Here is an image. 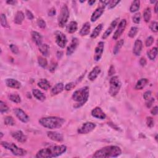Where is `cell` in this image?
<instances>
[{"label":"cell","instance_id":"obj_1","mask_svg":"<svg viewBox=\"0 0 158 158\" xmlns=\"http://www.w3.org/2000/svg\"><path fill=\"white\" fill-rule=\"evenodd\" d=\"M67 148L65 145H57L40 149L37 153L36 157L51 158L62 155L66 151Z\"/></svg>","mask_w":158,"mask_h":158},{"label":"cell","instance_id":"obj_2","mask_svg":"<svg viewBox=\"0 0 158 158\" xmlns=\"http://www.w3.org/2000/svg\"><path fill=\"white\" fill-rule=\"evenodd\" d=\"M122 151L119 147L116 146H107L100 149L93 154V157H116L120 156Z\"/></svg>","mask_w":158,"mask_h":158},{"label":"cell","instance_id":"obj_3","mask_svg":"<svg viewBox=\"0 0 158 158\" xmlns=\"http://www.w3.org/2000/svg\"><path fill=\"white\" fill-rule=\"evenodd\" d=\"M64 118L58 117H43L39 120V123L43 127L49 129L59 128L64 124Z\"/></svg>","mask_w":158,"mask_h":158},{"label":"cell","instance_id":"obj_4","mask_svg":"<svg viewBox=\"0 0 158 158\" xmlns=\"http://www.w3.org/2000/svg\"><path fill=\"white\" fill-rule=\"evenodd\" d=\"M89 97V88L84 87L75 91L72 95V99L77 103L74 105L75 108H78L85 105Z\"/></svg>","mask_w":158,"mask_h":158},{"label":"cell","instance_id":"obj_5","mask_svg":"<svg viewBox=\"0 0 158 158\" xmlns=\"http://www.w3.org/2000/svg\"><path fill=\"white\" fill-rule=\"evenodd\" d=\"M1 145L6 149L9 150L12 152L14 155L17 156H23L26 154V151L22 148L18 147L13 143H9L7 142H1Z\"/></svg>","mask_w":158,"mask_h":158},{"label":"cell","instance_id":"obj_6","mask_svg":"<svg viewBox=\"0 0 158 158\" xmlns=\"http://www.w3.org/2000/svg\"><path fill=\"white\" fill-rule=\"evenodd\" d=\"M110 87L109 93L112 96H115L118 94L121 88V82L118 76H113L109 81Z\"/></svg>","mask_w":158,"mask_h":158},{"label":"cell","instance_id":"obj_7","mask_svg":"<svg viewBox=\"0 0 158 158\" xmlns=\"http://www.w3.org/2000/svg\"><path fill=\"white\" fill-rule=\"evenodd\" d=\"M69 17V11L66 5H64L61 11L60 15L58 17V24L59 26L61 27H64L66 25L68 19Z\"/></svg>","mask_w":158,"mask_h":158},{"label":"cell","instance_id":"obj_8","mask_svg":"<svg viewBox=\"0 0 158 158\" xmlns=\"http://www.w3.org/2000/svg\"><path fill=\"white\" fill-rule=\"evenodd\" d=\"M55 37L57 45L61 48H65L67 42L66 35H64L63 32L57 31L55 34Z\"/></svg>","mask_w":158,"mask_h":158},{"label":"cell","instance_id":"obj_9","mask_svg":"<svg viewBox=\"0 0 158 158\" xmlns=\"http://www.w3.org/2000/svg\"><path fill=\"white\" fill-rule=\"evenodd\" d=\"M96 127V124L93 122H86L78 130V133L80 134H87L92 132Z\"/></svg>","mask_w":158,"mask_h":158},{"label":"cell","instance_id":"obj_10","mask_svg":"<svg viewBox=\"0 0 158 158\" xmlns=\"http://www.w3.org/2000/svg\"><path fill=\"white\" fill-rule=\"evenodd\" d=\"M127 26V21L125 19H122V20L119 24H118L117 29L116 30V31L115 32V33L113 35V39L114 40H117L118 38H119L121 35L122 34L123 32H124L125 27H126Z\"/></svg>","mask_w":158,"mask_h":158},{"label":"cell","instance_id":"obj_11","mask_svg":"<svg viewBox=\"0 0 158 158\" xmlns=\"http://www.w3.org/2000/svg\"><path fill=\"white\" fill-rule=\"evenodd\" d=\"M14 112L15 113L16 117L24 123H27L29 120V117L26 114V113L20 108H15L14 109Z\"/></svg>","mask_w":158,"mask_h":158},{"label":"cell","instance_id":"obj_12","mask_svg":"<svg viewBox=\"0 0 158 158\" xmlns=\"http://www.w3.org/2000/svg\"><path fill=\"white\" fill-rule=\"evenodd\" d=\"M104 47H105V43L103 41H100L98 43L95 51L94 59L96 61H98L101 59L104 51Z\"/></svg>","mask_w":158,"mask_h":158},{"label":"cell","instance_id":"obj_13","mask_svg":"<svg viewBox=\"0 0 158 158\" xmlns=\"http://www.w3.org/2000/svg\"><path fill=\"white\" fill-rule=\"evenodd\" d=\"M78 40L77 38H74L72 39V40L70 42V45L67 48L66 54L67 56H70L71 55H72L75 51V49L78 47Z\"/></svg>","mask_w":158,"mask_h":158},{"label":"cell","instance_id":"obj_14","mask_svg":"<svg viewBox=\"0 0 158 158\" xmlns=\"http://www.w3.org/2000/svg\"><path fill=\"white\" fill-rule=\"evenodd\" d=\"M13 137L19 143H24L27 140V136L24 134V133L20 130H17L16 132H13L12 134Z\"/></svg>","mask_w":158,"mask_h":158},{"label":"cell","instance_id":"obj_15","mask_svg":"<svg viewBox=\"0 0 158 158\" xmlns=\"http://www.w3.org/2000/svg\"><path fill=\"white\" fill-rule=\"evenodd\" d=\"M47 135L49 139L55 142H61L64 140L63 135L56 132H48Z\"/></svg>","mask_w":158,"mask_h":158},{"label":"cell","instance_id":"obj_16","mask_svg":"<svg viewBox=\"0 0 158 158\" xmlns=\"http://www.w3.org/2000/svg\"><path fill=\"white\" fill-rule=\"evenodd\" d=\"M92 115L93 117L99 119H105L106 116V114L103 112V110L99 107H96L92 111Z\"/></svg>","mask_w":158,"mask_h":158},{"label":"cell","instance_id":"obj_17","mask_svg":"<svg viewBox=\"0 0 158 158\" xmlns=\"http://www.w3.org/2000/svg\"><path fill=\"white\" fill-rule=\"evenodd\" d=\"M104 11H105V7L104 6H101L97 8L95 11L94 13L92 14V16L91 17L92 22H95V21L98 20L99 18L101 16Z\"/></svg>","mask_w":158,"mask_h":158},{"label":"cell","instance_id":"obj_18","mask_svg":"<svg viewBox=\"0 0 158 158\" xmlns=\"http://www.w3.org/2000/svg\"><path fill=\"white\" fill-rule=\"evenodd\" d=\"M117 20H118V19H116L114 20L113 22H112V23L111 24L110 26L107 28V30H106V32H105V33H104L103 35L102 36V38L103 39H104V40L106 39L111 35V34L112 33L113 31L114 30V29L115 28V27H116V26H117Z\"/></svg>","mask_w":158,"mask_h":158},{"label":"cell","instance_id":"obj_19","mask_svg":"<svg viewBox=\"0 0 158 158\" xmlns=\"http://www.w3.org/2000/svg\"><path fill=\"white\" fill-rule=\"evenodd\" d=\"M143 48V43L140 40H136L135 42L134 48H133V53L136 56H140L141 54Z\"/></svg>","mask_w":158,"mask_h":158},{"label":"cell","instance_id":"obj_20","mask_svg":"<svg viewBox=\"0 0 158 158\" xmlns=\"http://www.w3.org/2000/svg\"><path fill=\"white\" fill-rule=\"evenodd\" d=\"M6 84L8 87L15 88V89H19L21 87V84L19 82L15 80L13 78H8L6 80Z\"/></svg>","mask_w":158,"mask_h":158},{"label":"cell","instance_id":"obj_21","mask_svg":"<svg viewBox=\"0 0 158 158\" xmlns=\"http://www.w3.org/2000/svg\"><path fill=\"white\" fill-rule=\"evenodd\" d=\"M101 72V68L99 66H96L88 74V78L90 81H94L98 77L99 74Z\"/></svg>","mask_w":158,"mask_h":158},{"label":"cell","instance_id":"obj_22","mask_svg":"<svg viewBox=\"0 0 158 158\" xmlns=\"http://www.w3.org/2000/svg\"><path fill=\"white\" fill-rule=\"evenodd\" d=\"M32 37L33 40L34 41V42L36 43L37 46H40L42 44V36L41 35V34L38 33L37 32L34 31L32 32Z\"/></svg>","mask_w":158,"mask_h":158},{"label":"cell","instance_id":"obj_23","mask_svg":"<svg viewBox=\"0 0 158 158\" xmlns=\"http://www.w3.org/2000/svg\"><path fill=\"white\" fill-rule=\"evenodd\" d=\"M64 88V86L63 83H58L51 89V94L53 95H58L59 93H61Z\"/></svg>","mask_w":158,"mask_h":158},{"label":"cell","instance_id":"obj_24","mask_svg":"<svg viewBox=\"0 0 158 158\" xmlns=\"http://www.w3.org/2000/svg\"><path fill=\"white\" fill-rule=\"evenodd\" d=\"M38 86L41 89L44 90H48L51 87L49 82L46 80V79L42 78L40 79L38 82Z\"/></svg>","mask_w":158,"mask_h":158},{"label":"cell","instance_id":"obj_25","mask_svg":"<svg viewBox=\"0 0 158 158\" xmlns=\"http://www.w3.org/2000/svg\"><path fill=\"white\" fill-rule=\"evenodd\" d=\"M78 28L77 23L75 21H72L67 26L66 30L68 33L73 34L77 31Z\"/></svg>","mask_w":158,"mask_h":158},{"label":"cell","instance_id":"obj_26","mask_svg":"<svg viewBox=\"0 0 158 158\" xmlns=\"http://www.w3.org/2000/svg\"><path fill=\"white\" fill-rule=\"evenodd\" d=\"M32 93H33V95L35 98H37L39 101H43L46 99V96L43 95L41 91H40L39 90L37 89H34L32 90Z\"/></svg>","mask_w":158,"mask_h":158},{"label":"cell","instance_id":"obj_27","mask_svg":"<svg viewBox=\"0 0 158 158\" xmlns=\"http://www.w3.org/2000/svg\"><path fill=\"white\" fill-rule=\"evenodd\" d=\"M24 14L22 11H18L14 17V22L16 24H21L24 21Z\"/></svg>","mask_w":158,"mask_h":158},{"label":"cell","instance_id":"obj_28","mask_svg":"<svg viewBox=\"0 0 158 158\" xmlns=\"http://www.w3.org/2000/svg\"><path fill=\"white\" fill-rule=\"evenodd\" d=\"M148 80L147 78H142L139 80L135 86L136 90H142L145 86L148 84Z\"/></svg>","mask_w":158,"mask_h":158},{"label":"cell","instance_id":"obj_29","mask_svg":"<svg viewBox=\"0 0 158 158\" xmlns=\"http://www.w3.org/2000/svg\"><path fill=\"white\" fill-rule=\"evenodd\" d=\"M90 24L89 22H86L81 28L80 31V35L81 36L87 35L90 33Z\"/></svg>","mask_w":158,"mask_h":158},{"label":"cell","instance_id":"obj_30","mask_svg":"<svg viewBox=\"0 0 158 158\" xmlns=\"http://www.w3.org/2000/svg\"><path fill=\"white\" fill-rule=\"evenodd\" d=\"M103 24H99L98 26L96 27V28L93 30V32L92 33L90 37L92 38H96L99 35V34L101 33V32L103 29Z\"/></svg>","mask_w":158,"mask_h":158},{"label":"cell","instance_id":"obj_31","mask_svg":"<svg viewBox=\"0 0 158 158\" xmlns=\"http://www.w3.org/2000/svg\"><path fill=\"white\" fill-rule=\"evenodd\" d=\"M39 51L43 56H48L49 53V46L47 44H41L39 46Z\"/></svg>","mask_w":158,"mask_h":158},{"label":"cell","instance_id":"obj_32","mask_svg":"<svg viewBox=\"0 0 158 158\" xmlns=\"http://www.w3.org/2000/svg\"><path fill=\"white\" fill-rule=\"evenodd\" d=\"M140 7V1L139 0H136V1H133L130 8V11L131 13H135L138 11V9Z\"/></svg>","mask_w":158,"mask_h":158},{"label":"cell","instance_id":"obj_33","mask_svg":"<svg viewBox=\"0 0 158 158\" xmlns=\"http://www.w3.org/2000/svg\"><path fill=\"white\" fill-rule=\"evenodd\" d=\"M124 43V40L123 39L120 40L119 41L116 43V45H115L114 48V50H113V53L115 55H117V54L118 53V52H119V51H120V49H121Z\"/></svg>","mask_w":158,"mask_h":158},{"label":"cell","instance_id":"obj_34","mask_svg":"<svg viewBox=\"0 0 158 158\" xmlns=\"http://www.w3.org/2000/svg\"><path fill=\"white\" fill-rule=\"evenodd\" d=\"M157 55V48L154 47L148 51V56L151 60H154Z\"/></svg>","mask_w":158,"mask_h":158},{"label":"cell","instance_id":"obj_35","mask_svg":"<svg viewBox=\"0 0 158 158\" xmlns=\"http://www.w3.org/2000/svg\"><path fill=\"white\" fill-rule=\"evenodd\" d=\"M143 17H144V20L146 22H148L151 17V9L149 8H147L144 11L143 13Z\"/></svg>","mask_w":158,"mask_h":158},{"label":"cell","instance_id":"obj_36","mask_svg":"<svg viewBox=\"0 0 158 158\" xmlns=\"http://www.w3.org/2000/svg\"><path fill=\"white\" fill-rule=\"evenodd\" d=\"M9 99L14 103H19L21 102L20 97L17 94H11L9 95Z\"/></svg>","mask_w":158,"mask_h":158},{"label":"cell","instance_id":"obj_37","mask_svg":"<svg viewBox=\"0 0 158 158\" xmlns=\"http://www.w3.org/2000/svg\"><path fill=\"white\" fill-rule=\"evenodd\" d=\"M38 63L39 64V65L40 66L43 68H45L48 65V61L45 57L40 56L38 58Z\"/></svg>","mask_w":158,"mask_h":158},{"label":"cell","instance_id":"obj_38","mask_svg":"<svg viewBox=\"0 0 158 158\" xmlns=\"http://www.w3.org/2000/svg\"><path fill=\"white\" fill-rule=\"evenodd\" d=\"M5 124L9 125V126H13L15 125V122H14V118L11 116H6L5 118Z\"/></svg>","mask_w":158,"mask_h":158},{"label":"cell","instance_id":"obj_39","mask_svg":"<svg viewBox=\"0 0 158 158\" xmlns=\"http://www.w3.org/2000/svg\"><path fill=\"white\" fill-rule=\"evenodd\" d=\"M138 29L137 27H132L130 28V31H129V32H128V36L130 38H134V37H135V35H136V34L138 33Z\"/></svg>","mask_w":158,"mask_h":158},{"label":"cell","instance_id":"obj_40","mask_svg":"<svg viewBox=\"0 0 158 158\" xmlns=\"http://www.w3.org/2000/svg\"><path fill=\"white\" fill-rule=\"evenodd\" d=\"M9 110L8 106L6 105V103L3 102V101H0V111H1V113L3 114L7 113Z\"/></svg>","mask_w":158,"mask_h":158},{"label":"cell","instance_id":"obj_41","mask_svg":"<svg viewBox=\"0 0 158 158\" xmlns=\"http://www.w3.org/2000/svg\"><path fill=\"white\" fill-rule=\"evenodd\" d=\"M133 22L135 24H139L141 20V14L140 13H136L132 17Z\"/></svg>","mask_w":158,"mask_h":158},{"label":"cell","instance_id":"obj_42","mask_svg":"<svg viewBox=\"0 0 158 158\" xmlns=\"http://www.w3.org/2000/svg\"><path fill=\"white\" fill-rule=\"evenodd\" d=\"M149 28L151 30L152 32H154V33H157L158 30H157V22H156V21H153L150 24Z\"/></svg>","mask_w":158,"mask_h":158},{"label":"cell","instance_id":"obj_43","mask_svg":"<svg viewBox=\"0 0 158 158\" xmlns=\"http://www.w3.org/2000/svg\"><path fill=\"white\" fill-rule=\"evenodd\" d=\"M1 24L3 27H6L7 26H8L6 17L4 14H1Z\"/></svg>","mask_w":158,"mask_h":158},{"label":"cell","instance_id":"obj_44","mask_svg":"<svg viewBox=\"0 0 158 158\" xmlns=\"http://www.w3.org/2000/svg\"><path fill=\"white\" fill-rule=\"evenodd\" d=\"M146 124L147 125H148V127L149 128H152L154 127V119L151 117H147V119H146Z\"/></svg>","mask_w":158,"mask_h":158},{"label":"cell","instance_id":"obj_45","mask_svg":"<svg viewBox=\"0 0 158 158\" xmlns=\"http://www.w3.org/2000/svg\"><path fill=\"white\" fill-rule=\"evenodd\" d=\"M120 3V1H114V0H111V1H109L108 3V8L109 9H113L114 7H116L117 4Z\"/></svg>","mask_w":158,"mask_h":158},{"label":"cell","instance_id":"obj_46","mask_svg":"<svg viewBox=\"0 0 158 158\" xmlns=\"http://www.w3.org/2000/svg\"><path fill=\"white\" fill-rule=\"evenodd\" d=\"M37 24L40 28H45L46 27V22L44 21L43 19L39 18L37 20Z\"/></svg>","mask_w":158,"mask_h":158},{"label":"cell","instance_id":"obj_47","mask_svg":"<svg viewBox=\"0 0 158 158\" xmlns=\"http://www.w3.org/2000/svg\"><path fill=\"white\" fill-rule=\"evenodd\" d=\"M153 42H154V38L151 37V36H150V37H149L146 39V43H145L146 46V47H149V46H151L153 45Z\"/></svg>","mask_w":158,"mask_h":158},{"label":"cell","instance_id":"obj_48","mask_svg":"<svg viewBox=\"0 0 158 158\" xmlns=\"http://www.w3.org/2000/svg\"><path fill=\"white\" fill-rule=\"evenodd\" d=\"M9 47H10L11 50V51L14 54H15V55H17V54L19 53V49H18L17 46L16 45H14V44H11V45L9 46Z\"/></svg>","mask_w":158,"mask_h":158},{"label":"cell","instance_id":"obj_49","mask_svg":"<svg viewBox=\"0 0 158 158\" xmlns=\"http://www.w3.org/2000/svg\"><path fill=\"white\" fill-rule=\"evenodd\" d=\"M75 83L74 82H70V83L67 84L66 86H65V90L67 91H69L71 90L72 89L74 88L75 87Z\"/></svg>","mask_w":158,"mask_h":158},{"label":"cell","instance_id":"obj_50","mask_svg":"<svg viewBox=\"0 0 158 158\" xmlns=\"http://www.w3.org/2000/svg\"><path fill=\"white\" fill-rule=\"evenodd\" d=\"M57 67V63L56 62H53L51 63V64H50L49 66V71L51 72H55V70H56V68Z\"/></svg>","mask_w":158,"mask_h":158},{"label":"cell","instance_id":"obj_51","mask_svg":"<svg viewBox=\"0 0 158 158\" xmlns=\"http://www.w3.org/2000/svg\"><path fill=\"white\" fill-rule=\"evenodd\" d=\"M147 102H146V106L147 107H148V108H149V107H151V106H152L153 105V103H154V99L153 98H150L148 100H146Z\"/></svg>","mask_w":158,"mask_h":158},{"label":"cell","instance_id":"obj_52","mask_svg":"<svg viewBox=\"0 0 158 158\" xmlns=\"http://www.w3.org/2000/svg\"><path fill=\"white\" fill-rule=\"evenodd\" d=\"M151 92L147 91L145 93L144 95H143V98H144L145 100H148L151 98Z\"/></svg>","mask_w":158,"mask_h":158},{"label":"cell","instance_id":"obj_53","mask_svg":"<svg viewBox=\"0 0 158 158\" xmlns=\"http://www.w3.org/2000/svg\"><path fill=\"white\" fill-rule=\"evenodd\" d=\"M26 16H27L28 19H30V20H33L34 18V16L33 15V14H32L30 11H28V10L26 11Z\"/></svg>","mask_w":158,"mask_h":158},{"label":"cell","instance_id":"obj_54","mask_svg":"<svg viewBox=\"0 0 158 158\" xmlns=\"http://www.w3.org/2000/svg\"><path fill=\"white\" fill-rule=\"evenodd\" d=\"M56 13V9L55 8H51V9H50L49 11H48V16H55V14Z\"/></svg>","mask_w":158,"mask_h":158},{"label":"cell","instance_id":"obj_55","mask_svg":"<svg viewBox=\"0 0 158 158\" xmlns=\"http://www.w3.org/2000/svg\"><path fill=\"white\" fill-rule=\"evenodd\" d=\"M108 74H109V76H111V75H113L115 74V69H114V67L113 66H111L110 67L109 69Z\"/></svg>","mask_w":158,"mask_h":158},{"label":"cell","instance_id":"obj_56","mask_svg":"<svg viewBox=\"0 0 158 158\" xmlns=\"http://www.w3.org/2000/svg\"><path fill=\"white\" fill-rule=\"evenodd\" d=\"M146 60L145 57H142L140 60V64L142 66H145L146 64Z\"/></svg>","mask_w":158,"mask_h":158},{"label":"cell","instance_id":"obj_57","mask_svg":"<svg viewBox=\"0 0 158 158\" xmlns=\"http://www.w3.org/2000/svg\"><path fill=\"white\" fill-rule=\"evenodd\" d=\"M157 111H158L157 106H155L153 107V108L151 109V114L154 115V116H156V115H157Z\"/></svg>","mask_w":158,"mask_h":158},{"label":"cell","instance_id":"obj_58","mask_svg":"<svg viewBox=\"0 0 158 158\" xmlns=\"http://www.w3.org/2000/svg\"><path fill=\"white\" fill-rule=\"evenodd\" d=\"M6 3L11 5H15L16 4L17 1H7Z\"/></svg>","mask_w":158,"mask_h":158},{"label":"cell","instance_id":"obj_59","mask_svg":"<svg viewBox=\"0 0 158 158\" xmlns=\"http://www.w3.org/2000/svg\"><path fill=\"white\" fill-rule=\"evenodd\" d=\"M157 7H158V2L157 1V2L156 3L155 7H154V11H155V13H156V14L157 13V10H158Z\"/></svg>","mask_w":158,"mask_h":158},{"label":"cell","instance_id":"obj_60","mask_svg":"<svg viewBox=\"0 0 158 158\" xmlns=\"http://www.w3.org/2000/svg\"><path fill=\"white\" fill-rule=\"evenodd\" d=\"M95 3V1H88V3L89 4V5H90V6H92Z\"/></svg>","mask_w":158,"mask_h":158},{"label":"cell","instance_id":"obj_61","mask_svg":"<svg viewBox=\"0 0 158 158\" xmlns=\"http://www.w3.org/2000/svg\"><path fill=\"white\" fill-rule=\"evenodd\" d=\"M3 133L1 132V138L3 137Z\"/></svg>","mask_w":158,"mask_h":158},{"label":"cell","instance_id":"obj_62","mask_svg":"<svg viewBox=\"0 0 158 158\" xmlns=\"http://www.w3.org/2000/svg\"><path fill=\"white\" fill-rule=\"evenodd\" d=\"M157 1H151V3H156Z\"/></svg>","mask_w":158,"mask_h":158}]
</instances>
